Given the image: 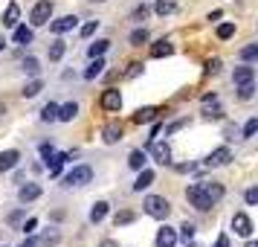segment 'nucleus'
<instances>
[{
    "label": "nucleus",
    "mask_w": 258,
    "mask_h": 247,
    "mask_svg": "<svg viewBox=\"0 0 258 247\" xmlns=\"http://www.w3.org/2000/svg\"><path fill=\"white\" fill-rule=\"evenodd\" d=\"M96 26H99V21H90V24H84V26H82V35H84V38H90V35L96 32Z\"/></svg>",
    "instance_id": "44"
},
{
    "label": "nucleus",
    "mask_w": 258,
    "mask_h": 247,
    "mask_svg": "<svg viewBox=\"0 0 258 247\" xmlns=\"http://www.w3.org/2000/svg\"><path fill=\"white\" fill-rule=\"evenodd\" d=\"M255 131H258V119H255V117L246 119V125H244V137H252Z\"/></svg>",
    "instance_id": "39"
},
{
    "label": "nucleus",
    "mask_w": 258,
    "mask_h": 247,
    "mask_svg": "<svg viewBox=\"0 0 258 247\" xmlns=\"http://www.w3.org/2000/svg\"><path fill=\"white\" fill-rule=\"evenodd\" d=\"M180 128H186V119H177V122H171V125L165 128V137H168V134H174V131H180Z\"/></svg>",
    "instance_id": "43"
},
{
    "label": "nucleus",
    "mask_w": 258,
    "mask_h": 247,
    "mask_svg": "<svg viewBox=\"0 0 258 247\" xmlns=\"http://www.w3.org/2000/svg\"><path fill=\"white\" fill-rule=\"evenodd\" d=\"M154 12L157 15H171V12H177V0H157V6H154Z\"/></svg>",
    "instance_id": "21"
},
{
    "label": "nucleus",
    "mask_w": 258,
    "mask_h": 247,
    "mask_svg": "<svg viewBox=\"0 0 258 247\" xmlns=\"http://www.w3.org/2000/svg\"><path fill=\"white\" fill-rule=\"evenodd\" d=\"M134 218H137V212L122 210V212H116V218H113V224H116V227H125V224H131Z\"/></svg>",
    "instance_id": "30"
},
{
    "label": "nucleus",
    "mask_w": 258,
    "mask_h": 247,
    "mask_svg": "<svg viewBox=\"0 0 258 247\" xmlns=\"http://www.w3.org/2000/svg\"><path fill=\"white\" fill-rule=\"evenodd\" d=\"M49 18H52V3L49 0H38L35 6H32V15H29L32 26H47Z\"/></svg>",
    "instance_id": "4"
},
{
    "label": "nucleus",
    "mask_w": 258,
    "mask_h": 247,
    "mask_svg": "<svg viewBox=\"0 0 258 247\" xmlns=\"http://www.w3.org/2000/svg\"><path fill=\"white\" fill-rule=\"evenodd\" d=\"M174 244H177V230L160 227V233H157V247H174Z\"/></svg>",
    "instance_id": "12"
},
{
    "label": "nucleus",
    "mask_w": 258,
    "mask_h": 247,
    "mask_svg": "<svg viewBox=\"0 0 258 247\" xmlns=\"http://www.w3.org/2000/svg\"><path fill=\"white\" fill-rule=\"evenodd\" d=\"M96 3H105V0H96Z\"/></svg>",
    "instance_id": "55"
},
{
    "label": "nucleus",
    "mask_w": 258,
    "mask_h": 247,
    "mask_svg": "<svg viewBox=\"0 0 258 247\" xmlns=\"http://www.w3.org/2000/svg\"><path fill=\"white\" fill-rule=\"evenodd\" d=\"M215 247H229V238H226V235H221V238H218V244Z\"/></svg>",
    "instance_id": "49"
},
{
    "label": "nucleus",
    "mask_w": 258,
    "mask_h": 247,
    "mask_svg": "<svg viewBox=\"0 0 258 247\" xmlns=\"http://www.w3.org/2000/svg\"><path fill=\"white\" fill-rule=\"evenodd\" d=\"M232 160V152L226 149V145H221V149H215V152L206 157V166H226Z\"/></svg>",
    "instance_id": "9"
},
{
    "label": "nucleus",
    "mask_w": 258,
    "mask_h": 247,
    "mask_svg": "<svg viewBox=\"0 0 258 247\" xmlns=\"http://www.w3.org/2000/svg\"><path fill=\"white\" fill-rule=\"evenodd\" d=\"M41 119H44V122H55V119H58V105H55V102L44 105V111H41Z\"/></svg>",
    "instance_id": "27"
},
{
    "label": "nucleus",
    "mask_w": 258,
    "mask_h": 247,
    "mask_svg": "<svg viewBox=\"0 0 258 247\" xmlns=\"http://www.w3.org/2000/svg\"><path fill=\"white\" fill-rule=\"evenodd\" d=\"M18 163H21V154L15 152V149H9V152L0 154V172H12Z\"/></svg>",
    "instance_id": "11"
},
{
    "label": "nucleus",
    "mask_w": 258,
    "mask_h": 247,
    "mask_svg": "<svg viewBox=\"0 0 258 247\" xmlns=\"http://www.w3.org/2000/svg\"><path fill=\"white\" fill-rule=\"evenodd\" d=\"M252 79H255V70L252 67H235V73H232L235 84H246V82H252Z\"/></svg>",
    "instance_id": "16"
},
{
    "label": "nucleus",
    "mask_w": 258,
    "mask_h": 247,
    "mask_svg": "<svg viewBox=\"0 0 258 247\" xmlns=\"http://www.w3.org/2000/svg\"><path fill=\"white\" fill-rule=\"evenodd\" d=\"M252 93H255V84H252V82L238 84V96H241V99H252Z\"/></svg>",
    "instance_id": "34"
},
{
    "label": "nucleus",
    "mask_w": 258,
    "mask_h": 247,
    "mask_svg": "<svg viewBox=\"0 0 258 247\" xmlns=\"http://www.w3.org/2000/svg\"><path fill=\"white\" fill-rule=\"evenodd\" d=\"M102 140H105L107 145L119 142V140H122V125H119V122H110V125H105V131H102Z\"/></svg>",
    "instance_id": "13"
},
{
    "label": "nucleus",
    "mask_w": 258,
    "mask_h": 247,
    "mask_svg": "<svg viewBox=\"0 0 258 247\" xmlns=\"http://www.w3.org/2000/svg\"><path fill=\"white\" fill-rule=\"evenodd\" d=\"M0 114H3V105H0Z\"/></svg>",
    "instance_id": "56"
},
{
    "label": "nucleus",
    "mask_w": 258,
    "mask_h": 247,
    "mask_svg": "<svg viewBox=\"0 0 258 247\" xmlns=\"http://www.w3.org/2000/svg\"><path fill=\"white\" fill-rule=\"evenodd\" d=\"M241 59H244V61L258 59V44H249V47H244V50H241Z\"/></svg>",
    "instance_id": "37"
},
{
    "label": "nucleus",
    "mask_w": 258,
    "mask_h": 247,
    "mask_svg": "<svg viewBox=\"0 0 258 247\" xmlns=\"http://www.w3.org/2000/svg\"><path fill=\"white\" fill-rule=\"evenodd\" d=\"M3 47H6V41H3V35H0V50H3Z\"/></svg>",
    "instance_id": "52"
},
{
    "label": "nucleus",
    "mask_w": 258,
    "mask_h": 247,
    "mask_svg": "<svg viewBox=\"0 0 258 247\" xmlns=\"http://www.w3.org/2000/svg\"><path fill=\"white\" fill-rule=\"evenodd\" d=\"M105 59H102V56H96L93 61H90V67H87V70H84V79H96V76H102V73H105Z\"/></svg>",
    "instance_id": "15"
},
{
    "label": "nucleus",
    "mask_w": 258,
    "mask_h": 247,
    "mask_svg": "<svg viewBox=\"0 0 258 247\" xmlns=\"http://www.w3.org/2000/svg\"><path fill=\"white\" fill-rule=\"evenodd\" d=\"M203 117H206V119H221V117H223V111L215 105V102H212V108H209V105L203 108Z\"/></svg>",
    "instance_id": "36"
},
{
    "label": "nucleus",
    "mask_w": 258,
    "mask_h": 247,
    "mask_svg": "<svg viewBox=\"0 0 258 247\" xmlns=\"http://www.w3.org/2000/svg\"><path fill=\"white\" fill-rule=\"evenodd\" d=\"M128 166H131V169H137V172H140V169H145V152H140V149H137V152H131Z\"/></svg>",
    "instance_id": "26"
},
{
    "label": "nucleus",
    "mask_w": 258,
    "mask_h": 247,
    "mask_svg": "<svg viewBox=\"0 0 258 247\" xmlns=\"http://www.w3.org/2000/svg\"><path fill=\"white\" fill-rule=\"evenodd\" d=\"M64 41H52V47H49V61H61V56H64Z\"/></svg>",
    "instance_id": "31"
},
{
    "label": "nucleus",
    "mask_w": 258,
    "mask_h": 247,
    "mask_svg": "<svg viewBox=\"0 0 258 247\" xmlns=\"http://www.w3.org/2000/svg\"><path fill=\"white\" fill-rule=\"evenodd\" d=\"M102 108H105V111H119V108H122V93L113 90V87H107L105 93H102Z\"/></svg>",
    "instance_id": "8"
},
{
    "label": "nucleus",
    "mask_w": 258,
    "mask_h": 247,
    "mask_svg": "<svg viewBox=\"0 0 258 247\" xmlns=\"http://www.w3.org/2000/svg\"><path fill=\"white\" fill-rule=\"evenodd\" d=\"M131 44H134V47L148 44V29H145V26H142V29H134V32H131Z\"/></svg>",
    "instance_id": "28"
},
{
    "label": "nucleus",
    "mask_w": 258,
    "mask_h": 247,
    "mask_svg": "<svg viewBox=\"0 0 258 247\" xmlns=\"http://www.w3.org/2000/svg\"><path fill=\"white\" fill-rule=\"evenodd\" d=\"M76 26H79V18H76V15H64V18H58V21L49 24V32L64 35V32H70V29H76Z\"/></svg>",
    "instance_id": "7"
},
{
    "label": "nucleus",
    "mask_w": 258,
    "mask_h": 247,
    "mask_svg": "<svg viewBox=\"0 0 258 247\" xmlns=\"http://www.w3.org/2000/svg\"><path fill=\"white\" fill-rule=\"evenodd\" d=\"M18 15H21L18 3H9V6H6V15H3V24H6V26H15V24H18Z\"/></svg>",
    "instance_id": "24"
},
{
    "label": "nucleus",
    "mask_w": 258,
    "mask_h": 247,
    "mask_svg": "<svg viewBox=\"0 0 258 247\" xmlns=\"http://www.w3.org/2000/svg\"><path fill=\"white\" fill-rule=\"evenodd\" d=\"M148 154H151L157 163H163L168 166L171 163V149L165 145V142H157V140H148Z\"/></svg>",
    "instance_id": "5"
},
{
    "label": "nucleus",
    "mask_w": 258,
    "mask_h": 247,
    "mask_svg": "<svg viewBox=\"0 0 258 247\" xmlns=\"http://www.w3.org/2000/svg\"><path fill=\"white\" fill-rule=\"evenodd\" d=\"M218 70H221V59H212L209 64H206V73H209V76H215Z\"/></svg>",
    "instance_id": "45"
},
{
    "label": "nucleus",
    "mask_w": 258,
    "mask_h": 247,
    "mask_svg": "<svg viewBox=\"0 0 258 247\" xmlns=\"http://www.w3.org/2000/svg\"><path fill=\"white\" fill-rule=\"evenodd\" d=\"M171 53H174V47H171L168 41H157V44L151 47V56H154V59H163V56H171Z\"/></svg>",
    "instance_id": "22"
},
{
    "label": "nucleus",
    "mask_w": 258,
    "mask_h": 247,
    "mask_svg": "<svg viewBox=\"0 0 258 247\" xmlns=\"http://www.w3.org/2000/svg\"><path fill=\"white\" fill-rule=\"evenodd\" d=\"M203 189H206V195L212 198V204L223 198V186H221V183H203Z\"/></svg>",
    "instance_id": "29"
},
{
    "label": "nucleus",
    "mask_w": 258,
    "mask_h": 247,
    "mask_svg": "<svg viewBox=\"0 0 258 247\" xmlns=\"http://www.w3.org/2000/svg\"><path fill=\"white\" fill-rule=\"evenodd\" d=\"M64 160H67V154H55V152L47 157V169H49V175H52V177L61 175V166H64Z\"/></svg>",
    "instance_id": "14"
},
{
    "label": "nucleus",
    "mask_w": 258,
    "mask_h": 247,
    "mask_svg": "<svg viewBox=\"0 0 258 247\" xmlns=\"http://www.w3.org/2000/svg\"><path fill=\"white\" fill-rule=\"evenodd\" d=\"M186 198L191 201V207L200 212H209L212 210V198L206 195V189H203V183H191V186L186 189Z\"/></svg>",
    "instance_id": "2"
},
{
    "label": "nucleus",
    "mask_w": 258,
    "mask_h": 247,
    "mask_svg": "<svg viewBox=\"0 0 258 247\" xmlns=\"http://www.w3.org/2000/svg\"><path fill=\"white\" fill-rule=\"evenodd\" d=\"M142 210L148 212L151 218H157V221H165L168 212H171V204H168L165 198H160V195H148L145 204H142Z\"/></svg>",
    "instance_id": "1"
},
{
    "label": "nucleus",
    "mask_w": 258,
    "mask_h": 247,
    "mask_svg": "<svg viewBox=\"0 0 258 247\" xmlns=\"http://www.w3.org/2000/svg\"><path fill=\"white\" fill-rule=\"evenodd\" d=\"M142 73V64L140 61H134V64H128V70H125V79H137Z\"/></svg>",
    "instance_id": "38"
},
{
    "label": "nucleus",
    "mask_w": 258,
    "mask_h": 247,
    "mask_svg": "<svg viewBox=\"0 0 258 247\" xmlns=\"http://www.w3.org/2000/svg\"><path fill=\"white\" fill-rule=\"evenodd\" d=\"M41 90H44V82H41V79H32V82L26 84V87L21 90V93H24L26 99H32V96H38Z\"/></svg>",
    "instance_id": "25"
},
{
    "label": "nucleus",
    "mask_w": 258,
    "mask_h": 247,
    "mask_svg": "<svg viewBox=\"0 0 258 247\" xmlns=\"http://www.w3.org/2000/svg\"><path fill=\"white\" fill-rule=\"evenodd\" d=\"M15 44H32V29L29 26H15Z\"/></svg>",
    "instance_id": "23"
},
{
    "label": "nucleus",
    "mask_w": 258,
    "mask_h": 247,
    "mask_svg": "<svg viewBox=\"0 0 258 247\" xmlns=\"http://www.w3.org/2000/svg\"><path fill=\"white\" fill-rule=\"evenodd\" d=\"M107 215V204L105 201H99V204H93V210H90V224H102Z\"/></svg>",
    "instance_id": "20"
},
{
    "label": "nucleus",
    "mask_w": 258,
    "mask_h": 247,
    "mask_svg": "<svg viewBox=\"0 0 258 247\" xmlns=\"http://www.w3.org/2000/svg\"><path fill=\"white\" fill-rule=\"evenodd\" d=\"M246 247H258V244H255V241H246Z\"/></svg>",
    "instance_id": "53"
},
{
    "label": "nucleus",
    "mask_w": 258,
    "mask_h": 247,
    "mask_svg": "<svg viewBox=\"0 0 258 247\" xmlns=\"http://www.w3.org/2000/svg\"><path fill=\"white\" fill-rule=\"evenodd\" d=\"M102 247H119L116 241H110V238H107V241H102Z\"/></svg>",
    "instance_id": "51"
},
{
    "label": "nucleus",
    "mask_w": 258,
    "mask_h": 247,
    "mask_svg": "<svg viewBox=\"0 0 258 247\" xmlns=\"http://www.w3.org/2000/svg\"><path fill=\"white\" fill-rule=\"evenodd\" d=\"M38 198H41V186H38V183H26V186L18 189V201H21V204H32V201H38Z\"/></svg>",
    "instance_id": "10"
},
{
    "label": "nucleus",
    "mask_w": 258,
    "mask_h": 247,
    "mask_svg": "<svg viewBox=\"0 0 258 247\" xmlns=\"http://www.w3.org/2000/svg\"><path fill=\"white\" fill-rule=\"evenodd\" d=\"M24 70L29 73V76H35V73L41 70V61H38V59H32V56H29V59H24Z\"/></svg>",
    "instance_id": "33"
},
{
    "label": "nucleus",
    "mask_w": 258,
    "mask_h": 247,
    "mask_svg": "<svg viewBox=\"0 0 258 247\" xmlns=\"http://www.w3.org/2000/svg\"><path fill=\"white\" fill-rule=\"evenodd\" d=\"M235 35V24H221L218 26V38L221 41H226V38H232Z\"/></svg>",
    "instance_id": "35"
},
{
    "label": "nucleus",
    "mask_w": 258,
    "mask_h": 247,
    "mask_svg": "<svg viewBox=\"0 0 258 247\" xmlns=\"http://www.w3.org/2000/svg\"><path fill=\"white\" fill-rule=\"evenodd\" d=\"M232 230L241 235V238H249V235H252V221H249V215H246V212H235Z\"/></svg>",
    "instance_id": "6"
},
{
    "label": "nucleus",
    "mask_w": 258,
    "mask_h": 247,
    "mask_svg": "<svg viewBox=\"0 0 258 247\" xmlns=\"http://www.w3.org/2000/svg\"><path fill=\"white\" fill-rule=\"evenodd\" d=\"M93 180V169L90 166H76L70 175H64V186H84V183H90Z\"/></svg>",
    "instance_id": "3"
},
{
    "label": "nucleus",
    "mask_w": 258,
    "mask_h": 247,
    "mask_svg": "<svg viewBox=\"0 0 258 247\" xmlns=\"http://www.w3.org/2000/svg\"><path fill=\"white\" fill-rule=\"evenodd\" d=\"M157 119V108H140L137 114H134V122L142 125V122H154Z\"/></svg>",
    "instance_id": "19"
},
{
    "label": "nucleus",
    "mask_w": 258,
    "mask_h": 247,
    "mask_svg": "<svg viewBox=\"0 0 258 247\" xmlns=\"http://www.w3.org/2000/svg\"><path fill=\"white\" fill-rule=\"evenodd\" d=\"M151 183H154V172H151V169H140V177H137L134 189H137V192H142V189H148Z\"/></svg>",
    "instance_id": "18"
},
{
    "label": "nucleus",
    "mask_w": 258,
    "mask_h": 247,
    "mask_svg": "<svg viewBox=\"0 0 258 247\" xmlns=\"http://www.w3.org/2000/svg\"><path fill=\"white\" fill-rule=\"evenodd\" d=\"M44 244H58V233H47V235H44Z\"/></svg>",
    "instance_id": "46"
},
{
    "label": "nucleus",
    "mask_w": 258,
    "mask_h": 247,
    "mask_svg": "<svg viewBox=\"0 0 258 247\" xmlns=\"http://www.w3.org/2000/svg\"><path fill=\"white\" fill-rule=\"evenodd\" d=\"M110 47V41H96V44H90V59H96V56H105V50Z\"/></svg>",
    "instance_id": "32"
},
{
    "label": "nucleus",
    "mask_w": 258,
    "mask_h": 247,
    "mask_svg": "<svg viewBox=\"0 0 258 247\" xmlns=\"http://www.w3.org/2000/svg\"><path fill=\"white\" fill-rule=\"evenodd\" d=\"M18 247H38V241H35V238H26L24 244H18Z\"/></svg>",
    "instance_id": "50"
},
{
    "label": "nucleus",
    "mask_w": 258,
    "mask_h": 247,
    "mask_svg": "<svg viewBox=\"0 0 258 247\" xmlns=\"http://www.w3.org/2000/svg\"><path fill=\"white\" fill-rule=\"evenodd\" d=\"M21 218H24V210L12 212V215H9V224H18V221H21Z\"/></svg>",
    "instance_id": "47"
},
{
    "label": "nucleus",
    "mask_w": 258,
    "mask_h": 247,
    "mask_svg": "<svg viewBox=\"0 0 258 247\" xmlns=\"http://www.w3.org/2000/svg\"><path fill=\"white\" fill-rule=\"evenodd\" d=\"M186 247H198V244H188V241H186Z\"/></svg>",
    "instance_id": "54"
},
{
    "label": "nucleus",
    "mask_w": 258,
    "mask_h": 247,
    "mask_svg": "<svg viewBox=\"0 0 258 247\" xmlns=\"http://www.w3.org/2000/svg\"><path fill=\"white\" fill-rule=\"evenodd\" d=\"M76 117H79V105H76V102H67V105L58 108V119L61 122H73Z\"/></svg>",
    "instance_id": "17"
},
{
    "label": "nucleus",
    "mask_w": 258,
    "mask_h": 247,
    "mask_svg": "<svg viewBox=\"0 0 258 247\" xmlns=\"http://www.w3.org/2000/svg\"><path fill=\"white\" fill-rule=\"evenodd\" d=\"M180 235H183V238H186V241H191V235H195V224H183V227H180Z\"/></svg>",
    "instance_id": "41"
},
{
    "label": "nucleus",
    "mask_w": 258,
    "mask_h": 247,
    "mask_svg": "<svg viewBox=\"0 0 258 247\" xmlns=\"http://www.w3.org/2000/svg\"><path fill=\"white\" fill-rule=\"evenodd\" d=\"M145 18H148V6L142 3V6H137V9H134V21H145Z\"/></svg>",
    "instance_id": "42"
},
{
    "label": "nucleus",
    "mask_w": 258,
    "mask_h": 247,
    "mask_svg": "<svg viewBox=\"0 0 258 247\" xmlns=\"http://www.w3.org/2000/svg\"><path fill=\"white\" fill-rule=\"evenodd\" d=\"M244 198H246V204H249V207H255V204H258V189H255V186H249Z\"/></svg>",
    "instance_id": "40"
},
{
    "label": "nucleus",
    "mask_w": 258,
    "mask_h": 247,
    "mask_svg": "<svg viewBox=\"0 0 258 247\" xmlns=\"http://www.w3.org/2000/svg\"><path fill=\"white\" fill-rule=\"evenodd\" d=\"M35 227H38V221H35V218H29V221L24 224V233H32V230H35Z\"/></svg>",
    "instance_id": "48"
}]
</instances>
